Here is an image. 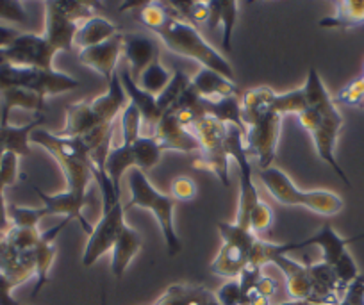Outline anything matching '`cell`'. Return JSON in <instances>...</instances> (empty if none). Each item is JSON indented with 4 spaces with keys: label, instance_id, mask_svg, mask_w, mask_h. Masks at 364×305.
<instances>
[{
    "label": "cell",
    "instance_id": "cell-14",
    "mask_svg": "<svg viewBox=\"0 0 364 305\" xmlns=\"http://www.w3.org/2000/svg\"><path fill=\"white\" fill-rule=\"evenodd\" d=\"M45 33L43 38L55 52H70L73 48L77 29L80 23L73 22L61 8L58 0L45 2Z\"/></svg>",
    "mask_w": 364,
    "mask_h": 305
},
{
    "label": "cell",
    "instance_id": "cell-18",
    "mask_svg": "<svg viewBox=\"0 0 364 305\" xmlns=\"http://www.w3.org/2000/svg\"><path fill=\"white\" fill-rule=\"evenodd\" d=\"M363 237L364 234H357V236L352 237H343L336 232L334 227L328 225V223H323L313 236L300 241V248L316 245L321 250V262H325V264H328L331 268H334V266L348 254V250H346L348 245H352L353 241L363 240Z\"/></svg>",
    "mask_w": 364,
    "mask_h": 305
},
{
    "label": "cell",
    "instance_id": "cell-17",
    "mask_svg": "<svg viewBox=\"0 0 364 305\" xmlns=\"http://www.w3.org/2000/svg\"><path fill=\"white\" fill-rule=\"evenodd\" d=\"M45 117L38 114L31 124L27 125H11L9 117L0 114V161L6 154H15L18 157H27L33 154L31 149V136L36 129L43 125Z\"/></svg>",
    "mask_w": 364,
    "mask_h": 305
},
{
    "label": "cell",
    "instance_id": "cell-46",
    "mask_svg": "<svg viewBox=\"0 0 364 305\" xmlns=\"http://www.w3.org/2000/svg\"><path fill=\"white\" fill-rule=\"evenodd\" d=\"M18 31L13 29V27H6V26H0V52L4 50L16 36H18Z\"/></svg>",
    "mask_w": 364,
    "mask_h": 305
},
{
    "label": "cell",
    "instance_id": "cell-48",
    "mask_svg": "<svg viewBox=\"0 0 364 305\" xmlns=\"http://www.w3.org/2000/svg\"><path fill=\"white\" fill-rule=\"evenodd\" d=\"M20 305H22V304H20Z\"/></svg>",
    "mask_w": 364,
    "mask_h": 305
},
{
    "label": "cell",
    "instance_id": "cell-27",
    "mask_svg": "<svg viewBox=\"0 0 364 305\" xmlns=\"http://www.w3.org/2000/svg\"><path fill=\"white\" fill-rule=\"evenodd\" d=\"M114 34H118L117 23L107 20L106 16L95 15L80 23L75 40H73V47H79L80 50L87 47H95V45L111 40Z\"/></svg>",
    "mask_w": 364,
    "mask_h": 305
},
{
    "label": "cell",
    "instance_id": "cell-30",
    "mask_svg": "<svg viewBox=\"0 0 364 305\" xmlns=\"http://www.w3.org/2000/svg\"><path fill=\"white\" fill-rule=\"evenodd\" d=\"M364 23V0H341L336 2V11L320 20V27L327 29H350Z\"/></svg>",
    "mask_w": 364,
    "mask_h": 305
},
{
    "label": "cell",
    "instance_id": "cell-22",
    "mask_svg": "<svg viewBox=\"0 0 364 305\" xmlns=\"http://www.w3.org/2000/svg\"><path fill=\"white\" fill-rule=\"evenodd\" d=\"M68 223H70V220L65 218L58 227L41 232L40 243H38L36 248H34V262H36V286H34L33 296H36V294L43 289L45 284L48 282V273H50L52 264H54L55 254H58V245H55V240H58V236L63 232V229H65Z\"/></svg>",
    "mask_w": 364,
    "mask_h": 305
},
{
    "label": "cell",
    "instance_id": "cell-28",
    "mask_svg": "<svg viewBox=\"0 0 364 305\" xmlns=\"http://www.w3.org/2000/svg\"><path fill=\"white\" fill-rule=\"evenodd\" d=\"M16 107L43 114L47 109V98L22 87H6L0 91V114L9 117Z\"/></svg>",
    "mask_w": 364,
    "mask_h": 305
},
{
    "label": "cell",
    "instance_id": "cell-49",
    "mask_svg": "<svg viewBox=\"0 0 364 305\" xmlns=\"http://www.w3.org/2000/svg\"><path fill=\"white\" fill-rule=\"evenodd\" d=\"M363 107H364V106H363Z\"/></svg>",
    "mask_w": 364,
    "mask_h": 305
},
{
    "label": "cell",
    "instance_id": "cell-38",
    "mask_svg": "<svg viewBox=\"0 0 364 305\" xmlns=\"http://www.w3.org/2000/svg\"><path fill=\"white\" fill-rule=\"evenodd\" d=\"M8 218L11 227L18 229H38V223L45 218L41 208H22V205H9Z\"/></svg>",
    "mask_w": 364,
    "mask_h": 305
},
{
    "label": "cell",
    "instance_id": "cell-10",
    "mask_svg": "<svg viewBox=\"0 0 364 305\" xmlns=\"http://www.w3.org/2000/svg\"><path fill=\"white\" fill-rule=\"evenodd\" d=\"M225 149L229 157H232L240 166V193H237L240 200H237V215L234 223L248 227L250 213L261 202V196L254 184V166H252L250 154L245 146V132L234 125H227Z\"/></svg>",
    "mask_w": 364,
    "mask_h": 305
},
{
    "label": "cell",
    "instance_id": "cell-19",
    "mask_svg": "<svg viewBox=\"0 0 364 305\" xmlns=\"http://www.w3.org/2000/svg\"><path fill=\"white\" fill-rule=\"evenodd\" d=\"M33 189L36 191V195L43 200V205H41L43 216L63 215L65 218H68L70 222H72V220H77V222L80 223V227L84 229V232L90 236L91 230H93V225H90V222H87L82 215V209L87 203V200L79 198V196L72 195V193H68L66 189L65 191L58 193V195H47V193H43L34 184Z\"/></svg>",
    "mask_w": 364,
    "mask_h": 305
},
{
    "label": "cell",
    "instance_id": "cell-13",
    "mask_svg": "<svg viewBox=\"0 0 364 305\" xmlns=\"http://www.w3.org/2000/svg\"><path fill=\"white\" fill-rule=\"evenodd\" d=\"M124 38V52L129 63V73L134 80L139 79L143 72L154 65L156 61H161L159 55V40L156 36H149L143 33H125Z\"/></svg>",
    "mask_w": 364,
    "mask_h": 305
},
{
    "label": "cell",
    "instance_id": "cell-47",
    "mask_svg": "<svg viewBox=\"0 0 364 305\" xmlns=\"http://www.w3.org/2000/svg\"><path fill=\"white\" fill-rule=\"evenodd\" d=\"M277 305H313L309 301H299V300H291V301H284V304H277Z\"/></svg>",
    "mask_w": 364,
    "mask_h": 305
},
{
    "label": "cell",
    "instance_id": "cell-37",
    "mask_svg": "<svg viewBox=\"0 0 364 305\" xmlns=\"http://www.w3.org/2000/svg\"><path fill=\"white\" fill-rule=\"evenodd\" d=\"M202 286H190V284H175L168 287L156 304L152 305H195Z\"/></svg>",
    "mask_w": 364,
    "mask_h": 305
},
{
    "label": "cell",
    "instance_id": "cell-35",
    "mask_svg": "<svg viewBox=\"0 0 364 305\" xmlns=\"http://www.w3.org/2000/svg\"><path fill=\"white\" fill-rule=\"evenodd\" d=\"M170 79H171L170 70L164 68L161 61H156L154 65H150L149 68L139 75V79L134 80V82L138 84L143 91L157 97V95H161V91L168 86Z\"/></svg>",
    "mask_w": 364,
    "mask_h": 305
},
{
    "label": "cell",
    "instance_id": "cell-40",
    "mask_svg": "<svg viewBox=\"0 0 364 305\" xmlns=\"http://www.w3.org/2000/svg\"><path fill=\"white\" fill-rule=\"evenodd\" d=\"M273 220H275L273 209L269 208L264 200H261V202L254 208V211L250 213V218H248V229H250L255 236L261 237L262 234L268 232V230L272 229Z\"/></svg>",
    "mask_w": 364,
    "mask_h": 305
},
{
    "label": "cell",
    "instance_id": "cell-4",
    "mask_svg": "<svg viewBox=\"0 0 364 305\" xmlns=\"http://www.w3.org/2000/svg\"><path fill=\"white\" fill-rule=\"evenodd\" d=\"M31 143L40 145L58 161L66 181V191L87 200V188L93 181V163L90 150L82 145V141L65 138L47 129H36L31 136Z\"/></svg>",
    "mask_w": 364,
    "mask_h": 305
},
{
    "label": "cell",
    "instance_id": "cell-11",
    "mask_svg": "<svg viewBox=\"0 0 364 305\" xmlns=\"http://www.w3.org/2000/svg\"><path fill=\"white\" fill-rule=\"evenodd\" d=\"M65 138H73L82 141L87 150L95 152L99 149L111 146L113 138V125H107L93 113L90 102L80 100L73 102L66 107V122L65 127L58 132Z\"/></svg>",
    "mask_w": 364,
    "mask_h": 305
},
{
    "label": "cell",
    "instance_id": "cell-16",
    "mask_svg": "<svg viewBox=\"0 0 364 305\" xmlns=\"http://www.w3.org/2000/svg\"><path fill=\"white\" fill-rule=\"evenodd\" d=\"M122 52H124V38H122V33H118L104 43L79 50V63L95 70L104 79L109 80L113 73H117V65L122 58Z\"/></svg>",
    "mask_w": 364,
    "mask_h": 305
},
{
    "label": "cell",
    "instance_id": "cell-3",
    "mask_svg": "<svg viewBox=\"0 0 364 305\" xmlns=\"http://www.w3.org/2000/svg\"><path fill=\"white\" fill-rule=\"evenodd\" d=\"M93 181H97L100 195H102V216L87 236L86 248L82 252L84 268L93 266L104 254L113 250L122 229L125 227V205L122 202L120 193H117V189L113 188L106 168L93 164Z\"/></svg>",
    "mask_w": 364,
    "mask_h": 305
},
{
    "label": "cell",
    "instance_id": "cell-8",
    "mask_svg": "<svg viewBox=\"0 0 364 305\" xmlns=\"http://www.w3.org/2000/svg\"><path fill=\"white\" fill-rule=\"evenodd\" d=\"M188 131L197 138L198 146H200V152H198L200 156L195 161V166L213 171L220 181V184L223 188H229V154H227L225 149L227 125L218 122L216 118L204 114V117L197 118L188 127Z\"/></svg>",
    "mask_w": 364,
    "mask_h": 305
},
{
    "label": "cell",
    "instance_id": "cell-20",
    "mask_svg": "<svg viewBox=\"0 0 364 305\" xmlns=\"http://www.w3.org/2000/svg\"><path fill=\"white\" fill-rule=\"evenodd\" d=\"M127 104H129V97L120 82L118 70L117 73H113V77L107 80V90L104 91L100 97L93 98V100L90 102L93 113H95L97 117L107 125H113V122L117 120L118 114L124 113Z\"/></svg>",
    "mask_w": 364,
    "mask_h": 305
},
{
    "label": "cell",
    "instance_id": "cell-5",
    "mask_svg": "<svg viewBox=\"0 0 364 305\" xmlns=\"http://www.w3.org/2000/svg\"><path fill=\"white\" fill-rule=\"evenodd\" d=\"M306 100L307 107H311V109H314L320 114V125H318L316 131L311 132V138H313L318 156H320L323 163H327L334 170V173L346 186H352L348 175L343 171L338 159H336V145H338L339 132L343 129V117L339 113L338 106H336V100L331 97L325 84L321 82H314L307 87Z\"/></svg>",
    "mask_w": 364,
    "mask_h": 305
},
{
    "label": "cell",
    "instance_id": "cell-26",
    "mask_svg": "<svg viewBox=\"0 0 364 305\" xmlns=\"http://www.w3.org/2000/svg\"><path fill=\"white\" fill-rule=\"evenodd\" d=\"M248 264H250V255L245 248L232 243H222L215 261L211 262V272L230 280L237 279Z\"/></svg>",
    "mask_w": 364,
    "mask_h": 305
},
{
    "label": "cell",
    "instance_id": "cell-29",
    "mask_svg": "<svg viewBox=\"0 0 364 305\" xmlns=\"http://www.w3.org/2000/svg\"><path fill=\"white\" fill-rule=\"evenodd\" d=\"M237 13H240V4H237V2H232V0H229V2H209L208 26L211 27V29L222 26V43L227 52L232 50V45L230 43H232V33L234 26H236Z\"/></svg>",
    "mask_w": 364,
    "mask_h": 305
},
{
    "label": "cell",
    "instance_id": "cell-32",
    "mask_svg": "<svg viewBox=\"0 0 364 305\" xmlns=\"http://www.w3.org/2000/svg\"><path fill=\"white\" fill-rule=\"evenodd\" d=\"M104 168H106V173L109 175L111 182H113V188L122 195V178H124L125 171H131L132 168H136L132 145L120 143L117 146H111Z\"/></svg>",
    "mask_w": 364,
    "mask_h": 305
},
{
    "label": "cell",
    "instance_id": "cell-43",
    "mask_svg": "<svg viewBox=\"0 0 364 305\" xmlns=\"http://www.w3.org/2000/svg\"><path fill=\"white\" fill-rule=\"evenodd\" d=\"M195 195H197V184L191 177H186V175H178L171 181L170 186V196L177 202V200H182V202H188V200H193Z\"/></svg>",
    "mask_w": 364,
    "mask_h": 305
},
{
    "label": "cell",
    "instance_id": "cell-42",
    "mask_svg": "<svg viewBox=\"0 0 364 305\" xmlns=\"http://www.w3.org/2000/svg\"><path fill=\"white\" fill-rule=\"evenodd\" d=\"M336 102H341V104H346V106L363 107L364 106V77L346 84V86L339 91Z\"/></svg>",
    "mask_w": 364,
    "mask_h": 305
},
{
    "label": "cell",
    "instance_id": "cell-36",
    "mask_svg": "<svg viewBox=\"0 0 364 305\" xmlns=\"http://www.w3.org/2000/svg\"><path fill=\"white\" fill-rule=\"evenodd\" d=\"M273 111L279 114V117H284V114H302L307 109L306 95H304L302 87L299 90L286 91V93H277L273 98Z\"/></svg>",
    "mask_w": 364,
    "mask_h": 305
},
{
    "label": "cell",
    "instance_id": "cell-15",
    "mask_svg": "<svg viewBox=\"0 0 364 305\" xmlns=\"http://www.w3.org/2000/svg\"><path fill=\"white\" fill-rule=\"evenodd\" d=\"M154 138L157 139V143H159L164 152L175 150V152L188 154V156L200 152L197 138L177 120V117L171 111H166L161 117V120L157 122Z\"/></svg>",
    "mask_w": 364,
    "mask_h": 305
},
{
    "label": "cell",
    "instance_id": "cell-41",
    "mask_svg": "<svg viewBox=\"0 0 364 305\" xmlns=\"http://www.w3.org/2000/svg\"><path fill=\"white\" fill-rule=\"evenodd\" d=\"M0 20L2 22L26 26L29 22V15H27L23 2H18V0H0Z\"/></svg>",
    "mask_w": 364,
    "mask_h": 305
},
{
    "label": "cell",
    "instance_id": "cell-25",
    "mask_svg": "<svg viewBox=\"0 0 364 305\" xmlns=\"http://www.w3.org/2000/svg\"><path fill=\"white\" fill-rule=\"evenodd\" d=\"M141 247H143L141 234L125 223L120 236H118L117 243H114L113 250H111V273H113L117 279H122V277L125 275L129 264H131L132 259L138 255V252L141 250Z\"/></svg>",
    "mask_w": 364,
    "mask_h": 305
},
{
    "label": "cell",
    "instance_id": "cell-31",
    "mask_svg": "<svg viewBox=\"0 0 364 305\" xmlns=\"http://www.w3.org/2000/svg\"><path fill=\"white\" fill-rule=\"evenodd\" d=\"M204 109L208 117L216 118V120L225 125H234V127H237L247 134V125H245L243 114H241L240 95L237 97L218 98V100H204Z\"/></svg>",
    "mask_w": 364,
    "mask_h": 305
},
{
    "label": "cell",
    "instance_id": "cell-7",
    "mask_svg": "<svg viewBox=\"0 0 364 305\" xmlns=\"http://www.w3.org/2000/svg\"><path fill=\"white\" fill-rule=\"evenodd\" d=\"M257 177L269 195L282 205H300L321 216H336L345 208V202L339 195L327 189L302 191L296 188L289 175L279 168L272 166L266 170H257Z\"/></svg>",
    "mask_w": 364,
    "mask_h": 305
},
{
    "label": "cell",
    "instance_id": "cell-44",
    "mask_svg": "<svg viewBox=\"0 0 364 305\" xmlns=\"http://www.w3.org/2000/svg\"><path fill=\"white\" fill-rule=\"evenodd\" d=\"M215 298L218 305H243V293L237 279H230L222 284L215 293Z\"/></svg>",
    "mask_w": 364,
    "mask_h": 305
},
{
    "label": "cell",
    "instance_id": "cell-9",
    "mask_svg": "<svg viewBox=\"0 0 364 305\" xmlns=\"http://www.w3.org/2000/svg\"><path fill=\"white\" fill-rule=\"evenodd\" d=\"M79 84L75 77L58 72V70L27 68V66L8 65V63L0 65V91L6 87H22V90L34 91L47 98L50 95H61L77 90Z\"/></svg>",
    "mask_w": 364,
    "mask_h": 305
},
{
    "label": "cell",
    "instance_id": "cell-23",
    "mask_svg": "<svg viewBox=\"0 0 364 305\" xmlns=\"http://www.w3.org/2000/svg\"><path fill=\"white\" fill-rule=\"evenodd\" d=\"M190 90L204 100L237 97V93H240L236 80L227 79L222 73H216L208 68L198 70L197 75L190 80Z\"/></svg>",
    "mask_w": 364,
    "mask_h": 305
},
{
    "label": "cell",
    "instance_id": "cell-12",
    "mask_svg": "<svg viewBox=\"0 0 364 305\" xmlns=\"http://www.w3.org/2000/svg\"><path fill=\"white\" fill-rule=\"evenodd\" d=\"M58 52L48 45L43 34L20 33L4 50L0 52V65L8 63L27 68L54 70V58Z\"/></svg>",
    "mask_w": 364,
    "mask_h": 305
},
{
    "label": "cell",
    "instance_id": "cell-1",
    "mask_svg": "<svg viewBox=\"0 0 364 305\" xmlns=\"http://www.w3.org/2000/svg\"><path fill=\"white\" fill-rule=\"evenodd\" d=\"M124 8H138L139 22L149 27L154 36L170 52L193 59L202 68L213 70L225 75L227 79L236 80L229 59L220 54L211 43H208L197 27L168 15L159 2H141V4L132 2V4H125Z\"/></svg>",
    "mask_w": 364,
    "mask_h": 305
},
{
    "label": "cell",
    "instance_id": "cell-33",
    "mask_svg": "<svg viewBox=\"0 0 364 305\" xmlns=\"http://www.w3.org/2000/svg\"><path fill=\"white\" fill-rule=\"evenodd\" d=\"M164 150L157 143L154 136H139L134 143H132V156H134V163L138 170L145 173L146 170L159 164L161 157H163Z\"/></svg>",
    "mask_w": 364,
    "mask_h": 305
},
{
    "label": "cell",
    "instance_id": "cell-24",
    "mask_svg": "<svg viewBox=\"0 0 364 305\" xmlns=\"http://www.w3.org/2000/svg\"><path fill=\"white\" fill-rule=\"evenodd\" d=\"M118 75H120V82H122V86H124L125 93H127L129 102H131V104H134L136 109L139 111L143 125H146V127H152V136H154L157 122H159L161 117H163L159 111V107H157V98L154 97V95L143 91L141 87L134 82V79L131 77L129 70H120V72H118Z\"/></svg>",
    "mask_w": 364,
    "mask_h": 305
},
{
    "label": "cell",
    "instance_id": "cell-34",
    "mask_svg": "<svg viewBox=\"0 0 364 305\" xmlns=\"http://www.w3.org/2000/svg\"><path fill=\"white\" fill-rule=\"evenodd\" d=\"M190 77L182 72V70H175V72L171 73V79L170 82H168V86L161 91V95L156 97L157 107H159L161 114L166 113L168 109H171V107L181 100L182 95L186 93L188 87H190Z\"/></svg>",
    "mask_w": 364,
    "mask_h": 305
},
{
    "label": "cell",
    "instance_id": "cell-2",
    "mask_svg": "<svg viewBox=\"0 0 364 305\" xmlns=\"http://www.w3.org/2000/svg\"><path fill=\"white\" fill-rule=\"evenodd\" d=\"M275 91L272 87H254L241 97V114L247 125L245 146L248 154L255 156L259 170L272 168L277 156L279 136L282 118L273 111Z\"/></svg>",
    "mask_w": 364,
    "mask_h": 305
},
{
    "label": "cell",
    "instance_id": "cell-39",
    "mask_svg": "<svg viewBox=\"0 0 364 305\" xmlns=\"http://www.w3.org/2000/svg\"><path fill=\"white\" fill-rule=\"evenodd\" d=\"M141 114L136 109L134 104L129 102L127 107H125L124 113H122V143H124V145H132V143L141 136Z\"/></svg>",
    "mask_w": 364,
    "mask_h": 305
},
{
    "label": "cell",
    "instance_id": "cell-21",
    "mask_svg": "<svg viewBox=\"0 0 364 305\" xmlns=\"http://www.w3.org/2000/svg\"><path fill=\"white\" fill-rule=\"evenodd\" d=\"M269 264H275L286 277V287L291 296V300L307 301L311 296V275L307 264H300L295 259H291L286 254H279L269 261Z\"/></svg>",
    "mask_w": 364,
    "mask_h": 305
},
{
    "label": "cell",
    "instance_id": "cell-45",
    "mask_svg": "<svg viewBox=\"0 0 364 305\" xmlns=\"http://www.w3.org/2000/svg\"><path fill=\"white\" fill-rule=\"evenodd\" d=\"M255 289H257L259 293H261L264 298L272 300V298L275 296V293H277L279 284H277V280H275V279H272V277H268L266 273H262V277L259 279Z\"/></svg>",
    "mask_w": 364,
    "mask_h": 305
},
{
    "label": "cell",
    "instance_id": "cell-6",
    "mask_svg": "<svg viewBox=\"0 0 364 305\" xmlns=\"http://www.w3.org/2000/svg\"><path fill=\"white\" fill-rule=\"evenodd\" d=\"M129 189H131V198L125 203V211L131 208L146 209L156 216L159 223L161 234L166 243V250L170 257H175L182 250L181 237L175 230L173 211H175V200L170 195H164L159 189L150 184L146 173H143L138 168H132L129 171Z\"/></svg>",
    "mask_w": 364,
    "mask_h": 305
}]
</instances>
